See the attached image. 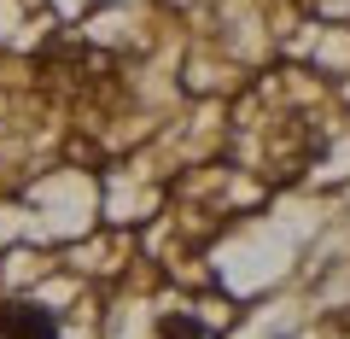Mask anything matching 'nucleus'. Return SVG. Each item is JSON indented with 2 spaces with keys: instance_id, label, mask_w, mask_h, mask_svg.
Segmentation results:
<instances>
[{
  "instance_id": "f257e3e1",
  "label": "nucleus",
  "mask_w": 350,
  "mask_h": 339,
  "mask_svg": "<svg viewBox=\"0 0 350 339\" xmlns=\"http://www.w3.org/2000/svg\"><path fill=\"white\" fill-rule=\"evenodd\" d=\"M0 339H59V322L41 304H0Z\"/></svg>"
},
{
  "instance_id": "f03ea898",
  "label": "nucleus",
  "mask_w": 350,
  "mask_h": 339,
  "mask_svg": "<svg viewBox=\"0 0 350 339\" xmlns=\"http://www.w3.org/2000/svg\"><path fill=\"white\" fill-rule=\"evenodd\" d=\"M158 339H211V327L199 316H163L158 322Z\"/></svg>"
}]
</instances>
